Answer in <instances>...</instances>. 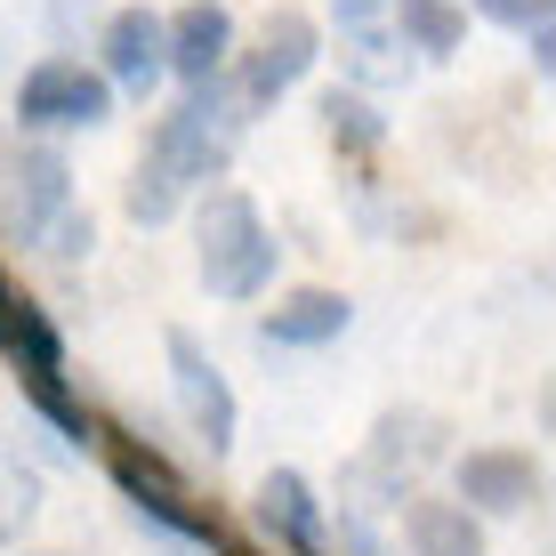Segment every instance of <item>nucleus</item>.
I'll return each mask as SVG.
<instances>
[{"label":"nucleus","instance_id":"obj_1","mask_svg":"<svg viewBox=\"0 0 556 556\" xmlns=\"http://www.w3.org/2000/svg\"><path fill=\"white\" fill-rule=\"evenodd\" d=\"M242 129H251V113H242L235 98V81H202V89H186L169 113H153V129H146V153L138 162H153L178 194H210V186L235 169V146H242Z\"/></svg>","mask_w":556,"mask_h":556},{"label":"nucleus","instance_id":"obj_2","mask_svg":"<svg viewBox=\"0 0 556 556\" xmlns=\"http://www.w3.org/2000/svg\"><path fill=\"white\" fill-rule=\"evenodd\" d=\"M194 266H202V291L226 299V306H251L275 291V266H282V242L266 235L258 202L242 186H210L202 210H194Z\"/></svg>","mask_w":556,"mask_h":556},{"label":"nucleus","instance_id":"obj_3","mask_svg":"<svg viewBox=\"0 0 556 556\" xmlns=\"http://www.w3.org/2000/svg\"><path fill=\"white\" fill-rule=\"evenodd\" d=\"M98 444H105V476H113V492H122V501L138 508L153 532H169V541H186V548H210V541L226 532V516L194 501V484H186V476L162 459V444H153V435L98 419Z\"/></svg>","mask_w":556,"mask_h":556},{"label":"nucleus","instance_id":"obj_4","mask_svg":"<svg viewBox=\"0 0 556 556\" xmlns=\"http://www.w3.org/2000/svg\"><path fill=\"white\" fill-rule=\"evenodd\" d=\"M315 56H323V25H315V16H306V9H266V25L251 33V49H235L226 81H235L242 113L258 122L266 105H282L306 73H315Z\"/></svg>","mask_w":556,"mask_h":556},{"label":"nucleus","instance_id":"obj_5","mask_svg":"<svg viewBox=\"0 0 556 556\" xmlns=\"http://www.w3.org/2000/svg\"><path fill=\"white\" fill-rule=\"evenodd\" d=\"M162 355H169V395H178V419L194 428V444H202L210 459H226V452H235V435H242V404H235V388H226L218 355H210L202 331H186V323H169V331H162Z\"/></svg>","mask_w":556,"mask_h":556},{"label":"nucleus","instance_id":"obj_6","mask_svg":"<svg viewBox=\"0 0 556 556\" xmlns=\"http://www.w3.org/2000/svg\"><path fill=\"white\" fill-rule=\"evenodd\" d=\"M73 202V162L49 138H9L0 146V242L33 251L41 226Z\"/></svg>","mask_w":556,"mask_h":556},{"label":"nucleus","instance_id":"obj_7","mask_svg":"<svg viewBox=\"0 0 556 556\" xmlns=\"http://www.w3.org/2000/svg\"><path fill=\"white\" fill-rule=\"evenodd\" d=\"M113 122V89L98 81V65L81 56H41V65L16 81V129L33 138H73V129H105Z\"/></svg>","mask_w":556,"mask_h":556},{"label":"nucleus","instance_id":"obj_8","mask_svg":"<svg viewBox=\"0 0 556 556\" xmlns=\"http://www.w3.org/2000/svg\"><path fill=\"white\" fill-rule=\"evenodd\" d=\"M452 501L476 516V525H492V516H525L548 501V468L541 452H516V444H476L452 459Z\"/></svg>","mask_w":556,"mask_h":556},{"label":"nucleus","instance_id":"obj_9","mask_svg":"<svg viewBox=\"0 0 556 556\" xmlns=\"http://www.w3.org/2000/svg\"><path fill=\"white\" fill-rule=\"evenodd\" d=\"M98 81L113 98H153V89L169 81L162 65V16L146 9V0H129V9H113L98 25Z\"/></svg>","mask_w":556,"mask_h":556},{"label":"nucleus","instance_id":"obj_10","mask_svg":"<svg viewBox=\"0 0 556 556\" xmlns=\"http://www.w3.org/2000/svg\"><path fill=\"white\" fill-rule=\"evenodd\" d=\"M251 516L282 556H331V508H323V492L299 468H266L251 492Z\"/></svg>","mask_w":556,"mask_h":556},{"label":"nucleus","instance_id":"obj_11","mask_svg":"<svg viewBox=\"0 0 556 556\" xmlns=\"http://www.w3.org/2000/svg\"><path fill=\"white\" fill-rule=\"evenodd\" d=\"M235 49H242V33H235V16H226V0H186L178 16H162V65L178 73L186 89L226 81Z\"/></svg>","mask_w":556,"mask_h":556},{"label":"nucleus","instance_id":"obj_12","mask_svg":"<svg viewBox=\"0 0 556 556\" xmlns=\"http://www.w3.org/2000/svg\"><path fill=\"white\" fill-rule=\"evenodd\" d=\"M348 323H355V299L348 291L306 282V291H282L258 315V339H266V348H331V339H348Z\"/></svg>","mask_w":556,"mask_h":556},{"label":"nucleus","instance_id":"obj_13","mask_svg":"<svg viewBox=\"0 0 556 556\" xmlns=\"http://www.w3.org/2000/svg\"><path fill=\"white\" fill-rule=\"evenodd\" d=\"M404 548L412 556H484V525H476L459 501L412 492V501H404Z\"/></svg>","mask_w":556,"mask_h":556},{"label":"nucleus","instance_id":"obj_14","mask_svg":"<svg viewBox=\"0 0 556 556\" xmlns=\"http://www.w3.org/2000/svg\"><path fill=\"white\" fill-rule=\"evenodd\" d=\"M388 16H395V49L428 56V65L468 49V9L459 0H388Z\"/></svg>","mask_w":556,"mask_h":556},{"label":"nucleus","instance_id":"obj_15","mask_svg":"<svg viewBox=\"0 0 556 556\" xmlns=\"http://www.w3.org/2000/svg\"><path fill=\"white\" fill-rule=\"evenodd\" d=\"M0 355L16 363V379H33V371H65V331H56V315H49L41 299L16 291L9 331H0Z\"/></svg>","mask_w":556,"mask_h":556},{"label":"nucleus","instance_id":"obj_16","mask_svg":"<svg viewBox=\"0 0 556 556\" xmlns=\"http://www.w3.org/2000/svg\"><path fill=\"white\" fill-rule=\"evenodd\" d=\"M323 138H331L339 162H371L379 146H388V113H379L363 89H323Z\"/></svg>","mask_w":556,"mask_h":556},{"label":"nucleus","instance_id":"obj_17","mask_svg":"<svg viewBox=\"0 0 556 556\" xmlns=\"http://www.w3.org/2000/svg\"><path fill=\"white\" fill-rule=\"evenodd\" d=\"M363 459H371L379 476H395V484H412L419 459H435V419H428V412H379Z\"/></svg>","mask_w":556,"mask_h":556},{"label":"nucleus","instance_id":"obj_18","mask_svg":"<svg viewBox=\"0 0 556 556\" xmlns=\"http://www.w3.org/2000/svg\"><path fill=\"white\" fill-rule=\"evenodd\" d=\"M16 388H25V404L41 412V428L56 435V444H98V412L81 404V388H73L65 371H33V379H16Z\"/></svg>","mask_w":556,"mask_h":556},{"label":"nucleus","instance_id":"obj_19","mask_svg":"<svg viewBox=\"0 0 556 556\" xmlns=\"http://www.w3.org/2000/svg\"><path fill=\"white\" fill-rule=\"evenodd\" d=\"M33 525H41V468L0 452V548H16Z\"/></svg>","mask_w":556,"mask_h":556},{"label":"nucleus","instance_id":"obj_20","mask_svg":"<svg viewBox=\"0 0 556 556\" xmlns=\"http://www.w3.org/2000/svg\"><path fill=\"white\" fill-rule=\"evenodd\" d=\"M122 210H129L138 226H169V218L186 210V194H178L153 162H138V169H129V186H122Z\"/></svg>","mask_w":556,"mask_h":556},{"label":"nucleus","instance_id":"obj_21","mask_svg":"<svg viewBox=\"0 0 556 556\" xmlns=\"http://www.w3.org/2000/svg\"><path fill=\"white\" fill-rule=\"evenodd\" d=\"M33 251L56 258V266H81L89 251H98V218H89L81 202H65V210H56V218L41 226V242H33Z\"/></svg>","mask_w":556,"mask_h":556},{"label":"nucleus","instance_id":"obj_22","mask_svg":"<svg viewBox=\"0 0 556 556\" xmlns=\"http://www.w3.org/2000/svg\"><path fill=\"white\" fill-rule=\"evenodd\" d=\"M459 9H476L484 25H508V33H541V25H556V0H459Z\"/></svg>","mask_w":556,"mask_h":556},{"label":"nucleus","instance_id":"obj_23","mask_svg":"<svg viewBox=\"0 0 556 556\" xmlns=\"http://www.w3.org/2000/svg\"><path fill=\"white\" fill-rule=\"evenodd\" d=\"M339 556H388V541L371 532V516H363V508H339Z\"/></svg>","mask_w":556,"mask_h":556},{"label":"nucleus","instance_id":"obj_24","mask_svg":"<svg viewBox=\"0 0 556 556\" xmlns=\"http://www.w3.org/2000/svg\"><path fill=\"white\" fill-rule=\"evenodd\" d=\"M379 16H388V0H331V25L339 33H371Z\"/></svg>","mask_w":556,"mask_h":556},{"label":"nucleus","instance_id":"obj_25","mask_svg":"<svg viewBox=\"0 0 556 556\" xmlns=\"http://www.w3.org/2000/svg\"><path fill=\"white\" fill-rule=\"evenodd\" d=\"M525 49H532V73H556V25L525 33Z\"/></svg>","mask_w":556,"mask_h":556},{"label":"nucleus","instance_id":"obj_26","mask_svg":"<svg viewBox=\"0 0 556 556\" xmlns=\"http://www.w3.org/2000/svg\"><path fill=\"white\" fill-rule=\"evenodd\" d=\"M9 306H16V291H9V275H0V331H9Z\"/></svg>","mask_w":556,"mask_h":556},{"label":"nucleus","instance_id":"obj_27","mask_svg":"<svg viewBox=\"0 0 556 556\" xmlns=\"http://www.w3.org/2000/svg\"><path fill=\"white\" fill-rule=\"evenodd\" d=\"M41 556H56V548H41Z\"/></svg>","mask_w":556,"mask_h":556}]
</instances>
